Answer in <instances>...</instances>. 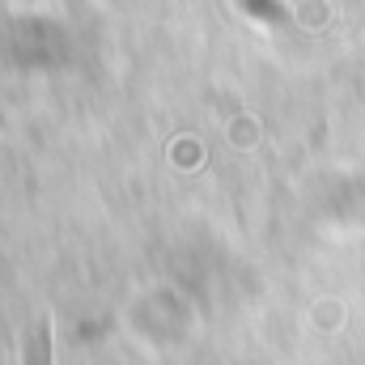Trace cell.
<instances>
[{
	"mask_svg": "<svg viewBox=\"0 0 365 365\" xmlns=\"http://www.w3.org/2000/svg\"><path fill=\"white\" fill-rule=\"evenodd\" d=\"M26 365H56L51 361V323H34V331L26 336Z\"/></svg>",
	"mask_w": 365,
	"mask_h": 365,
	"instance_id": "obj_1",
	"label": "cell"
}]
</instances>
